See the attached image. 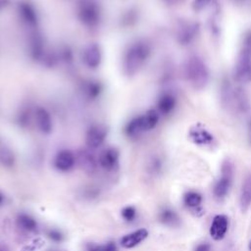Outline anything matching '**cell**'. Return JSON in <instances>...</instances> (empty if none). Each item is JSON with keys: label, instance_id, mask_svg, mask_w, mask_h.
I'll list each match as a JSON object with an SVG mask.
<instances>
[{"label": "cell", "instance_id": "obj_1", "mask_svg": "<svg viewBox=\"0 0 251 251\" xmlns=\"http://www.w3.org/2000/svg\"><path fill=\"white\" fill-rule=\"evenodd\" d=\"M184 75L195 89L204 88L209 81V70L204 61L197 56H192L185 62Z\"/></svg>", "mask_w": 251, "mask_h": 251}, {"label": "cell", "instance_id": "obj_2", "mask_svg": "<svg viewBox=\"0 0 251 251\" xmlns=\"http://www.w3.org/2000/svg\"><path fill=\"white\" fill-rule=\"evenodd\" d=\"M233 76L240 83L251 81V31L244 36L242 48L234 66Z\"/></svg>", "mask_w": 251, "mask_h": 251}, {"label": "cell", "instance_id": "obj_3", "mask_svg": "<svg viewBox=\"0 0 251 251\" xmlns=\"http://www.w3.org/2000/svg\"><path fill=\"white\" fill-rule=\"evenodd\" d=\"M150 55V47L145 42H136L126 51L124 68L127 75H134L144 65Z\"/></svg>", "mask_w": 251, "mask_h": 251}, {"label": "cell", "instance_id": "obj_4", "mask_svg": "<svg viewBox=\"0 0 251 251\" xmlns=\"http://www.w3.org/2000/svg\"><path fill=\"white\" fill-rule=\"evenodd\" d=\"M159 121V115L155 110H149L145 114L132 119L126 127L129 137H137L142 132L153 129Z\"/></svg>", "mask_w": 251, "mask_h": 251}, {"label": "cell", "instance_id": "obj_5", "mask_svg": "<svg viewBox=\"0 0 251 251\" xmlns=\"http://www.w3.org/2000/svg\"><path fill=\"white\" fill-rule=\"evenodd\" d=\"M80 21L87 26H94L100 20V11L95 2L91 0L83 1L78 9Z\"/></svg>", "mask_w": 251, "mask_h": 251}, {"label": "cell", "instance_id": "obj_6", "mask_svg": "<svg viewBox=\"0 0 251 251\" xmlns=\"http://www.w3.org/2000/svg\"><path fill=\"white\" fill-rule=\"evenodd\" d=\"M232 164L230 161L226 160L222 166V176L214 187V194L218 198H223L228 192L232 180Z\"/></svg>", "mask_w": 251, "mask_h": 251}, {"label": "cell", "instance_id": "obj_7", "mask_svg": "<svg viewBox=\"0 0 251 251\" xmlns=\"http://www.w3.org/2000/svg\"><path fill=\"white\" fill-rule=\"evenodd\" d=\"M189 139L196 145H210L214 141L213 134L201 124L194 125L188 132Z\"/></svg>", "mask_w": 251, "mask_h": 251}, {"label": "cell", "instance_id": "obj_8", "mask_svg": "<svg viewBox=\"0 0 251 251\" xmlns=\"http://www.w3.org/2000/svg\"><path fill=\"white\" fill-rule=\"evenodd\" d=\"M107 130L103 126L96 125L88 128L85 136V141L88 147L98 148L105 140Z\"/></svg>", "mask_w": 251, "mask_h": 251}, {"label": "cell", "instance_id": "obj_9", "mask_svg": "<svg viewBox=\"0 0 251 251\" xmlns=\"http://www.w3.org/2000/svg\"><path fill=\"white\" fill-rule=\"evenodd\" d=\"M228 227V219L225 215H217L214 217L210 226V235L214 240H221L225 237Z\"/></svg>", "mask_w": 251, "mask_h": 251}, {"label": "cell", "instance_id": "obj_10", "mask_svg": "<svg viewBox=\"0 0 251 251\" xmlns=\"http://www.w3.org/2000/svg\"><path fill=\"white\" fill-rule=\"evenodd\" d=\"M102 60V54L100 47L97 44H89L83 50L82 61L90 69H96L99 67Z\"/></svg>", "mask_w": 251, "mask_h": 251}, {"label": "cell", "instance_id": "obj_11", "mask_svg": "<svg viewBox=\"0 0 251 251\" xmlns=\"http://www.w3.org/2000/svg\"><path fill=\"white\" fill-rule=\"evenodd\" d=\"M34 121L37 128L41 132L45 134H48L51 132L53 127V123H52V118L47 110H45L44 108L38 107L34 112Z\"/></svg>", "mask_w": 251, "mask_h": 251}, {"label": "cell", "instance_id": "obj_12", "mask_svg": "<svg viewBox=\"0 0 251 251\" xmlns=\"http://www.w3.org/2000/svg\"><path fill=\"white\" fill-rule=\"evenodd\" d=\"M75 163V158L73 152L70 150H61L59 151L54 159V166L57 170L61 172L70 171Z\"/></svg>", "mask_w": 251, "mask_h": 251}, {"label": "cell", "instance_id": "obj_13", "mask_svg": "<svg viewBox=\"0 0 251 251\" xmlns=\"http://www.w3.org/2000/svg\"><path fill=\"white\" fill-rule=\"evenodd\" d=\"M119 163V152L116 148L109 147L103 150L99 156V164L106 171L114 170Z\"/></svg>", "mask_w": 251, "mask_h": 251}, {"label": "cell", "instance_id": "obj_14", "mask_svg": "<svg viewBox=\"0 0 251 251\" xmlns=\"http://www.w3.org/2000/svg\"><path fill=\"white\" fill-rule=\"evenodd\" d=\"M198 24L196 23H185L182 25L177 31V40L180 44H189L198 33Z\"/></svg>", "mask_w": 251, "mask_h": 251}, {"label": "cell", "instance_id": "obj_15", "mask_svg": "<svg viewBox=\"0 0 251 251\" xmlns=\"http://www.w3.org/2000/svg\"><path fill=\"white\" fill-rule=\"evenodd\" d=\"M148 236V230L146 228H139L134 230L121 239V245L126 249H130L138 245Z\"/></svg>", "mask_w": 251, "mask_h": 251}, {"label": "cell", "instance_id": "obj_16", "mask_svg": "<svg viewBox=\"0 0 251 251\" xmlns=\"http://www.w3.org/2000/svg\"><path fill=\"white\" fill-rule=\"evenodd\" d=\"M176 104V100L175 95L170 92H165L159 97L157 106L161 114L168 115L175 109Z\"/></svg>", "mask_w": 251, "mask_h": 251}, {"label": "cell", "instance_id": "obj_17", "mask_svg": "<svg viewBox=\"0 0 251 251\" xmlns=\"http://www.w3.org/2000/svg\"><path fill=\"white\" fill-rule=\"evenodd\" d=\"M19 13L24 22L28 25H34L37 23V15L32 5L28 2H23L19 5Z\"/></svg>", "mask_w": 251, "mask_h": 251}, {"label": "cell", "instance_id": "obj_18", "mask_svg": "<svg viewBox=\"0 0 251 251\" xmlns=\"http://www.w3.org/2000/svg\"><path fill=\"white\" fill-rule=\"evenodd\" d=\"M251 204V175L244 180L239 197V205L242 212H246Z\"/></svg>", "mask_w": 251, "mask_h": 251}, {"label": "cell", "instance_id": "obj_19", "mask_svg": "<svg viewBox=\"0 0 251 251\" xmlns=\"http://www.w3.org/2000/svg\"><path fill=\"white\" fill-rule=\"evenodd\" d=\"M17 226L21 229L28 232H33L37 229L36 221L27 214H20L17 217Z\"/></svg>", "mask_w": 251, "mask_h": 251}, {"label": "cell", "instance_id": "obj_20", "mask_svg": "<svg viewBox=\"0 0 251 251\" xmlns=\"http://www.w3.org/2000/svg\"><path fill=\"white\" fill-rule=\"evenodd\" d=\"M160 222L167 226H176L179 223V218L176 213L171 209H164L159 215Z\"/></svg>", "mask_w": 251, "mask_h": 251}, {"label": "cell", "instance_id": "obj_21", "mask_svg": "<svg viewBox=\"0 0 251 251\" xmlns=\"http://www.w3.org/2000/svg\"><path fill=\"white\" fill-rule=\"evenodd\" d=\"M183 202H184L185 206H187L189 208H197L202 203V196L198 192L189 191L184 194Z\"/></svg>", "mask_w": 251, "mask_h": 251}, {"label": "cell", "instance_id": "obj_22", "mask_svg": "<svg viewBox=\"0 0 251 251\" xmlns=\"http://www.w3.org/2000/svg\"><path fill=\"white\" fill-rule=\"evenodd\" d=\"M86 251H117V246L113 241L105 244H89Z\"/></svg>", "mask_w": 251, "mask_h": 251}, {"label": "cell", "instance_id": "obj_23", "mask_svg": "<svg viewBox=\"0 0 251 251\" xmlns=\"http://www.w3.org/2000/svg\"><path fill=\"white\" fill-rule=\"evenodd\" d=\"M0 163L5 166H11L14 163V156L9 149H0Z\"/></svg>", "mask_w": 251, "mask_h": 251}, {"label": "cell", "instance_id": "obj_24", "mask_svg": "<svg viewBox=\"0 0 251 251\" xmlns=\"http://www.w3.org/2000/svg\"><path fill=\"white\" fill-rule=\"evenodd\" d=\"M44 245V240L41 238L33 239L31 242L25 245L21 251H37Z\"/></svg>", "mask_w": 251, "mask_h": 251}, {"label": "cell", "instance_id": "obj_25", "mask_svg": "<svg viewBox=\"0 0 251 251\" xmlns=\"http://www.w3.org/2000/svg\"><path fill=\"white\" fill-rule=\"evenodd\" d=\"M122 217L126 221V222H132L135 219L136 216V210L132 206H126L122 210Z\"/></svg>", "mask_w": 251, "mask_h": 251}, {"label": "cell", "instance_id": "obj_26", "mask_svg": "<svg viewBox=\"0 0 251 251\" xmlns=\"http://www.w3.org/2000/svg\"><path fill=\"white\" fill-rule=\"evenodd\" d=\"M212 0H193L192 2V8L194 11L199 12L203 9H205Z\"/></svg>", "mask_w": 251, "mask_h": 251}, {"label": "cell", "instance_id": "obj_27", "mask_svg": "<svg viewBox=\"0 0 251 251\" xmlns=\"http://www.w3.org/2000/svg\"><path fill=\"white\" fill-rule=\"evenodd\" d=\"M81 160H82L83 166H84L85 168H87L88 170H91V169L94 167V160H93L92 156H90V155H88V154L83 155L82 158H81Z\"/></svg>", "mask_w": 251, "mask_h": 251}, {"label": "cell", "instance_id": "obj_28", "mask_svg": "<svg viewBox=\"0 0 251 251\" xmlns=\"http://www.w3.org/2000/svg\"><path fill=\"white\" fill-rule=\"evenodd\" d=\"M48 236L53 240V241H56V242H60L63 240L64 238V235L62 234V232H60L59 230L57 229H52L48 232Z\"/></svg>", "mask_w": 251, "mask_h": 251}, {"label": "cell", "instance_id": "obj_29", "mask_svg": "<svg viewBox=\"0 0 251 251\" xmlns=\"http://www.w3.org/2000/svg\"><path fill=\"white\" fill-rule=\"evenodd\" d=\"M211 250V246L209 243H201L199 244L194 251H210Z\"/></svg>", "mask_w": 251, "mask_h": 251}, {"label": "cell", "instance_id": "obj_30", "mask_svg": "<svg viewBox=\"0 0 251 251\" xmlns=\"http://www.w3.org/2000/svg\"><path fill=\"white\" fill-rule=\"evenodd\" d=\"M0 251H10V250L6 244L0 243Z\"/></svg>", "mask_w": 251, "mask_h": 251}, {"label": "cell", "instance_id": "obj_31", "mask_svg": "<svg viewBox=\"0 0 251 251\" xmlns=\"http://www.w3.org/2000/svg\"><path fill=\"white\" fill-rule=\"evenodd\" d=\"M249 134H250V141H251V123L249 125Z\"/></svg>", "mask_w": 251, "mask_h": 251}, {"label": "cell", "instance_id": "obj_32", "mask_svg": "<svg viewBox=\"0 0 251 251\" xmlns=\"http://www.w3.org/2000/svg\"><path fill=\"white\" fill-rule=\"evenodd\" d=\"M3 202V195H2V193L0 192V204Z\"/></svg>", "mask_w": 251, "mask_h": 251}, {"label": "cell", "instance_id": "obj_33", "mask_svg": "<svg viewBox=\"0 0 251 251\" xmlns=\"http://www.w3.org/2000/svg\"><path fill=\"white\" fill-rule=\"evenodd\" d=\"M249 250L251 251V241H250V243H249Z\"/></svg>", "mask_w": 251, "mask_h": 251}]
</instances>
